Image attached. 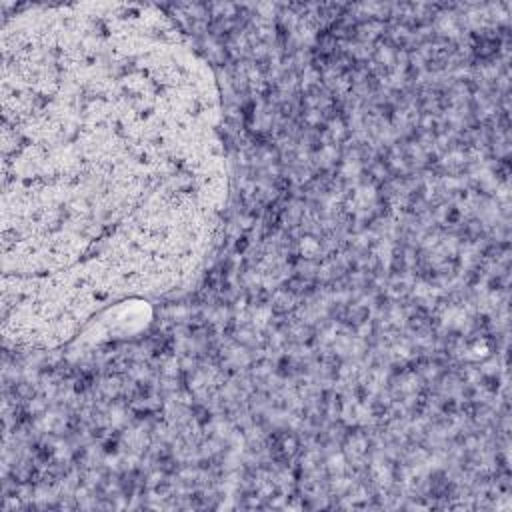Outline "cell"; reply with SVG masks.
<instances>
[{"instance_id":"1","label":"cell","mask_w":512,"mask_h":512,"mask_svg":"<svg viewBox=\"0 0 512 512\" xmlns=\"http://www.w3.org/2000/svg\"><path fill=\"white\" fill-rule=\"evenodd\" d=\"M2 36L4 312L68 338L200 260L224 200L214 86L148 4H38Z\"/></svg>"}]
</instances>
